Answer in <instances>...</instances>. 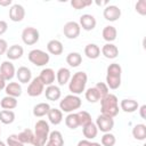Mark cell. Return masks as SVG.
Returning <instances> with one entry per match:
<instances>
[{
    "label": "cell",
    "instance_id": "obj_1",
    "mask_svg": "<svg viewBox=\"0 0 146 146\" xmlns=\"http://www.w3.org/2000/svg\"><path fill=\"white\" fill-rule=\"evenodd\" d=\"M119 111H120L119 99L115 95L108 94L104 98L100 99V112L103 115L115 117L119 114Z\"/></svg>",
    "mask_w": 146,
    "mask_h": 146
},
{
    "label": "cell",
    "instance_id": "obj_2",
    "mask_svg": "<svg viewBox=\"0 0 146 146\" xmlns=\"http://www.w3.org/2000/svg\"><path fill=\"white\" fill-rule=\"evenodd\" d=\"M34 137H33V141L32 145L33 146H44L49 133H50V128H49V123L46 120H39L36 121L35 125H34Z\"/></svg>",
    "mask_w": 146,
    "mask_h": 146
},
{
    "label": "cell",
    "instance_id": "obj_3",
    "mask_svg": "<svg viewBox=\"0 0 146 146\" xmlns=\"http://www.w3.org/2000/svg\"><path fill=\"white\" fill-rule=\"evenodd\" d=\"M121 74L122 67L117 63H112L106 70V86L108 89L115 90L121 86Z\"/></svg>",
    "mask_w": 146,
    "mask_h": 146
},
{
    "label": "cell",
    "instance_id": "obj_4",
    "mask_svg": "<svg viewBox=\"0 0 146 146\" xmlns=\"http://www.w3.org/2000/svg\"><path fill=\"white\" fill-rule=\"evenodd\" d=\"M88 82V75L83 71H79L71 76L68 82V89L72 95H80L86 90V86Z\"/></svg>",
    "mask_w": 146,
    "mask_h": 146
},
{
    "label": "cell",
    "instance_id": "obj_5",
    "mask_svg": "<svg viewBox=\"0 0 146 146\" xmlns=\"http://www.w3.org/2000/svg\"><path fill=\"white\" fill-rule=\"evenodd\" d=\"M82 105V100L76 95H67L59 102V110L65 113H73L75 110H79Z\"/></svg>",
    "mask_w": 146,
    "mask_h": 146
},
{
    "label": "cell",
    "instance_id": "obj_6",
    "mask_svg": "<svg viewBox=\"0 0 146 146\" xmlns=\"http://www.w3.org/2000/svg\"><path fill=\"white\" fill-rule=\"evenodd\" d=\"M27 58L35 66H44L50 60L49 54L43 51V50H41V49H32L29 52Z\"/></svg>",
    "mask_w": 146,
    "mask_h": 146
},
{
    "label": "cell",
    "instance_id": "obj_7",
    "mask_svg": "<svg viewBox=\"0 0 146 146\" xmlns=\"http://www.w3.org/2000/svg\"><path fill=\"white\" fill-rule=\"evenodd\" d=\"M39 39H40V33L35 27L27 26L22 31V41L27 46L35 44L39 41Z\"/></svg>",
    "mask_w": 146,
    "mask_h": 146
},
{
    "label": "cell",
    "instance_id": "obj_8",
    "mask_svg": "<svg viewBox=\"0 0 146 146\" xmlns=\"http://www.w3.org/2000/svg\"><path fill=\"white\" fill-rule=\"evenodd\" d=\"M97 125V129L100 130L102 132H111V130L114 128V119L113 117H110L107 115H103V114H99L96 119V123Z\"/></svg>",
    "mask_w": 146,
    "mask_h": 146
},
{
    "label": "cell",
    "instance_id": "obj_9",
    "mask_svg": "<svg viewBox=\"0 0 146 146\" xmlns=\"http://www.w3.org/2000/svg\"><path fill=\"white\" fill-rule=\"evenodd\" d=\"M80 32H81V27L79 25L78 22H74V21H70L67 23H65L64 27H63V33L64 35L67 38V39H76L79 35H80Z\"/></svg>",
    "mask_w": 146,
    "mask_h": 146
},
{
    "label": "cell",
    "instance_id": "obj_10",
    "mask_svg": "<svg viewBox=\"0 0 146 146\" xmlns=\"http://www.w3.org/2000/svg\"><path fill=\"white\" fill-rule=\"evenodd\" d=\"M44 91V84L41 82V80L39 79V76L33 78L27 87V95L30 97H38L41 94H43Z\"/></svg>",
    "mask_w": 146,
    "mask_h": 146
},
{
    "label": "cell",
    "instance_id": "obj_11",
    "mask_svg": "<svg viewBox=\"0 0 146 146\" xmlns=\"http://www.w3.org/2000/svg\"><path fill=\"white\" fill-rule=\"evenodd\" d=\"M104 18L108 22H115L121 17V9L115 5H107L103 11Z\"/></svg>",
    "mask_w": 146,
    "mask_h": 146
},
{
    "label": "cell",
    "instance_id": "obj_12",
    "mask_svg": "<svg viewBox=\"0 0 146 146\" xmlns=\"http://www.w3.org/2000/svg\"><path fill=\"white\" fill-rule=\"evenodd\" d=\"M25 17V9L19 3L11 5L9 9V18L13 22H22Z\"/></svg>",
    "mask_w": 146,
    "mask_h": 146
},
{
    "label": "cell",
    "instance_id": "obj_13",
    "mask_svg": "<svg viewBox=\"0 0 146 146\" xmlns=\"http://www.w3.org/2000/svg\"><path fill=\"white\" fill-rule=\"evenodd\" d=\"M0 74L3 76V79L6 81L11 80L15 75H16V70L14 64L10 60H5L1 63L0 65Z\"/></svg>",
    "mask_w": 146,
    "mask_h": 146
},
{
    "label": "cell",
    "instance_id": "obj_14",
    "mask_svg": "<svg viewBox=\"0 0 146 146\" xmlns=\"http://www.w3.org/2000/svg\"><path fill=\"white\" fill-rule=\"evenodd\" d=\"M96 18L95 16L90 15V14H83L80 16V21H79V25L80 27H82V30L84 31H92L96 27Z\"/></svg>",
    "mask_w": 146,
    "mask_h": 146
},
{
    "label": "cell",
    "instance_id": "obj_15",
    "mask_svg": "<svg viewBox=\"0 0 146 146\" xmlns=\"http://www.w3.org/2000/svg\"><path fill=\"white\" fill-rule=\"evenodd\" d=\"M39 79L41 80V82L44 84V87L47 86H51L54 84L55 82V79H56V73L52 68L50 67H46L43 68L41 72H40V75H39Z\"/></svg>",
    "mask_w": 146,
    "mask_h": 146
},
{
    "label": "cell",
    "instance_id": "obj_16",
    "mask_svg": "<svg viewBox=\"0 0 146 146\" xmlns=\"http://www.w3.org/2000/svg\"><path fill=\"white\" fill-rule=\"evenodd\" d=\"M102 55L107 59H114L119 56V48L113 43H105L100 50Z\"/></svg>",
    "mask_w": 146,
    "mask_h": 146
},
{
    "label": "cell",
    "instance_id": "obj_17",
    "mask_svg": "<svg viewBox=\"0 0 146 146\" xmlns=\"http://www.w3.org/2000/svg\"><path fill=\"white\" fill-rule=\"evenodd\" d=\"M139 107V104L137 100L131 98H124L120 102V110H122L125 113H133Z\"/></svg>",
    "mask_w": 146,
    "mask_h": 146
},
{
    "label": "cell",
    "instance_id": "obj_18",
    "mask_svg": "<svg viewBox=\"0 0 146 146\" xmlns=\"http://www.w3.org/2000/svg\"><path fill=\"white\" fill-rule=\"evenodd\" d=\"M64 145V138L63 135L58 131V130H54L50 131L48 140L44 146H63Z\"/></svg>",
    "mask_w": 146,
    "mask_h": 146
},
{
    "label": "cell",
    "instance_id": "obj_19",
    "mask_svg": "<svg viewBox=\"0 0 146 146\" xmlns=\"http://www.w3.org/2000/svg\"><path fill=\"white\" fill-rule=\"evenodd\" d=\"M24 54V49L22 46L19 44H13L10 47H8L7 49V52H6V56L9 60H16V59H19Z\"/></svg>",
    "mask_w": 146,
    "mask_h": 146
},
{
    "label": "cell",
    "instance_id": "obj_20",
    "mask_svg": "<svg viewBox=\"0 0 146 146\" xmlns=\"http://www.w3.org/2000/svg\"><path fill=\"white\" fill-rule=\"evenodd\" d=\"M47 50H48V52L51 54V55L59 56V55L63 54L64 47H63V43H62L59 40L52 39V40H50V41L47 43Z\"/></svg>",
    "mask_w": 146,
    "mask_h": 146
},
{
    "label": "cell",
    "instance_id": "obj_21",
    "mask_svg": "<svg viewBox=\"0 0 146 146\" xmlns=\"http://www.w3.org/2000/svg\"><path fill=\"white\" fill-rule=\"evenodd\" d=\"M43 92L46 95V98L48 100H51V102L58 100L60 98V96H62V91H60L59 87L58 86H55V84H51V86L46 87V90Z\"/></svg>",
    "mask_w": 146,
    "mask_h": 146
},
{
    "label": "cell",
    "instance_id": "obj_22",
    "mask_svg": "<svg viewBox=\"0 0 146 146\" xmlns=\"http://www.w3.org/2000/svg\"><path fill=\"white\" fill-rule=\"evenodd\" d=\"M16 76L21 83H30L32 80V72L26 66H21L16 71Z\"/></svg>",
    "mask_w": 146,
    "mask_h": 146
},
{
    "label": "cell",
    "instance_id": "obj_23",
    "mask_svg": "<svg viewBox=\"0 0 146 146\" xmlns=\"http://www.w3.org/2000/svg\"><path fill=\"white\" fill-rule=\"evenodd\" d=\"M5 91L7 94V96H10V97H19L22 95V86L21 83L18 82H9L8 84H6V88H5Z\"/></svg>",
    "mask_w": 146,
    "mask_h": 146
},
{
    "label": "cell",
    "instance_id": "obj_24",
    "mask_svg": "<svg viewBox=\"0 0 146 146\" xmlns=\"http://www.w3.org/2000/svg\"><path fill=\"white\" fill-rule=\"evenodd\" d=\"M71 71L66 67H60L57 72H56V80L58 82L59 86H64L66 83L70 82L71 80Z\"/></svg>",
    "mask_w": 146,
    "mask_h": 146
},
{
    "label": "cell",
    "instance_id": "obj_25",
    "mask_svg": "<svg viewBox=\"0 0 146 146\" xmlns=\"http://www.w3.org/2000/svg\"><path fill=\"white\" fill-rule=\"evenodd\" d=\"M102 35H103V39H104L105 41H107V43H112V42L116 39L117 31H116L115 26H113V25H106V26L103 29Z\"/></svg>",
    "mask_w": 146,
    "mask_h": 146
},
{
    "label": "cell",
    "instance_id": "obj_26",
    "mask_svg": "<svg viewBox=\"0 0 146 146\" xmlns=\"http://www.w3.org/2000/svg\"><path fill=\"white\" fill-rule=\"evenodd\" d=\"M47 116H48L49 122L52 123L54 125H57L63 121V112L56 107H50Z\"/></svg>",
    "mask_w": 146,
    "mask_h": 146
},
{
    "label": "cell",
    "instance_id": "obj_27",
    "mask_svg": "<svg viewBox=\"0 0 146 146\" xmlns=\"http://www.w3.org/2000/svg\"><path fill=\"white\" fill-rule=\"evenodd\" d=\"M82 133L86 137V139H88V140L96 138V136L98 133L97 125L91 121L90 123H88V124H86V125L82 127Z\"/></svg>",
    "mask_w": 146,
    "mask_h": 146
},
{
    "label": "cell",
    "instance_id": "obj_28",
    "mask_svg": "<svg viewBox=\"0 0 146 146\" xmlns=\"http://www.w3.org/2000/svg\"><path fill=\"white\" fill-rule=\"evenodd\" d=\"M84 55L89 59H96L100 56V48L96 43H88L84 47Z\"/></svg>",
    "mask_w": 146,
    "mask_h": 146
},
{
    "label": "cell",
    "instance_id": "obj_29",
    "mask_svg": "<svg viewBox=\"0 0 146 146\" xmlns=\"http://www.w3.org/2000/svg\"><path fill=\"white\" fill-rule=\"evenodd\" d=\"M132 137L136 140H145L146 139V125L144 123H137L133 128H132Z\"/></svg>",
    "mask_w": 146,
    "mask_h": 146
},
{
    "label": "cell",
    "instance_id": "obj_30",
    "mask_svg": "<svg viewBox=\"0 0 146 146\" xmlns=\"http://www.w3.org/2000/svg\"><path fill=\"white\" fill-rule=\"evenodd\" d=\"M49 110H50V105L48 103H39V104L34 105V107H33V115L36 117L46 116L48 114Z\"/></svg>",
    "mask_w": 146,
    "mask_h": 146
},
{
    "label": "cell",
    "instance_id": "obj_31",
    "mask_svg": "<svg viewBox=\"0 0 146 146\" xmlns=\"http://www.w3.org/2000/svg\"><path fill=\"white\" fill-rule=\"evenodd\" d=\"M66 63L71 67H78L82 63V56H81V54L80 52H76V51L70 52L66 56Z\"/></svg>",
    "mask_w": 146,
    "mask_h": 146
},
{
    "label": "cell",
    "instance_id": "obj_32",
    "mask_svg": "<svg viewBox=\"0 0 146 146\" xmlns=\"http://www.w3.org/2000/svg\"><path fill=\"white\" fill-rule=\"evenodd\" d=\"M17 98L15 97H10V96H5L1 100H0V106L3 108V110H14L17 107Z\"/></svg>",
    "mask_w": 146,
    "mask_h": 146
},
{
    "label": "cell",
    "instance_id": "obj_33",
    "mask_svg": "<svg viewBox=\"0 0 146 146\" xmlns=\"http://www.w3.org/2000/svg\"><path fill=\"white\" fill-rule=\"evenodd\" d=\"M33 137H34V133L31 129H24L22 132H19L17 135V138L18 140L24 145V144H32L33 141Z\"/></svg>",
    "mask_w": 146,
    "mask_h": 146
},
{
    "label": "cell",
    "instance_id": "obj_34",
    "mask_svg": "<svg viewBox=\"0 0 146 146\" xmlns=\"http://www.w3.org/2000/svg\"><path fill=\"white\" fill-rule=\"evenodd\" d=\"M15 121V113L10 110H2L0 112V122L3 124H10Z\"/></svg>",
    "mask_w": 146,
    "mask_h": 146
},
{
    "label": "cell",
    "instance_id": "obj_35",
    "mask_svg": "<svg viewBox=\"0 0 146 146\" xmlns=\"http://www.w3.org/2000/svg\"><path fill=\"white\" fill-rule=\"evenodd\" d=\"M84 97L89 103H97L100 100V96H99V94L95 87L88 88L84 92Z\"/></svg>",
    "mask_w": 146,
    "mask_h": 146
},
{
    "label": "cell",
    "instance_id": "obj_36",
    "mask_svg": "<svg viewBox=\"0 0 146 146\" xmlns=\"http://www.w3.org/2000/svg\"><path fill=\"white\" fill-rule=\"evenodd\" d=\"M65 124H66L67 128H70L72 130H74L78 127H80L79 125V120H78L76 113H74V112L73 113H68L66 115V117H65Z\"/></svg>",
    "mask_w": 146,
    "mask_h": 146
},
{
    "label": "cell",
    "instance_id": "obj_37",
    "mask_svg": "<svg viewBox=\"0 0 146 146\" xmlns=\"http://www.w3.org/2000/svg\"><path fill=\"white\" fill-rule=\"evenodd\" d=\"M76 115H78L80 127H83V125L91 122V115L87 111H79V112H76Z\"/></svg>",
    "mask_w": 146,
    "mask_h": 146
},
{
    "label": "cell",
    "instance_id": "obj_38",
    "mask_svg": "<svg viewBox=\"0 0 146 146\" xmlns=\"http://www.w3.org/2000/svg\"><path fill=\"white\" fill-rule=\"evenodd\" d=\"M116 143V138L113 133L111 132H105L100 139V144L102 146H114Z\"/></svg>",
    "mask_w": 146,
    "mask_h": 146
},
{
    "label": "cell",
    "instance_id": "obj_39",
    "mask_svg": "<svg viewBox=\"0 0 146 146\" xmlns=\"http://www.w3.org/2000/svg\"><path fill=\"white\" fill-rule=\"evenodd\" d=\"M90 5H92L91 0H72L71 1V6L76 10L83 9V8H86V7L90 6Z\"/></svg>",
    "mask_w": 146,
    "mask_h": 146
},
{
    "label": "cell",
    "instance_id": "obj_40",
    "mask_svg": "<svg viewBox=\"0 0 146 146\" xmlns=\"http://www.w3.org/2000/svg\"><path fill=\"white\" fill-rule=\"evenodd\" d=\"M95 88L97 89V91H98V94H99V96H100V99L104 98L106 95L110 94V89H108V87L106 86V83H104V82H97L96 86H95Z\"/></svg>",
    "mask_w": 146,
    "mask_h": 146
},
{
    "label": "cell",
    "instance_id": "obj_41",
    "mask_svg": "<svg viewBox=\"0 0 146 146\" xmlns=\"http://www.w3.org/2000/svg\"><path fill=\"white\" fill-rule=\"evenodd\" d=\"M135 9H136V11L139 15L145 16L146 15V0H139V1H137V3L135 5Z\"/></svg>",
    "mask_w": 146,
    "mask_h": 146
},
{
    "label": "cell",
    "instance_id": "obj_42",
    "mask_svg": "<svg viewBox=\"0 0 146 146\" xmlns=\"http://www.w3.org/2000/svg\"><path fill=\"white\" fill-rule=\"evenodd\" d=\"M7 146H24L17 138V135H10L7 138Z\"/></svg>",
    "mask_w": 146,
    "mask_h": 146
},
{
    "label": "cell",
    "instance_id": "obj_43",
    "mask_svg": "<svg viewBox=\"0 0 146 146\" xmlns=\"http://www.w3.org/2000/svg\"><path fill=\"white\" fill-rule=\"evenodd\" d=\"M7 49H8V43L5 39H1L0 38V56L6 54L7 52Z\"/></svg>",
    "mask_w": 146,
    "mask_h": 146
},
{
    "label": "cell",
    "instance_id": "obj_44",
    "mask_svg": "<svg viewBox=\"0 0 146 146\" xmlns=\"http://www.w3.org/2000/svg\"><path fill=\"white\" fill-rule=\"evenodd\" d=\"M8 30V24L6 21H0V35L5 34Z\"/></svg>",
    "mask_w": 146,
    "mask_h": 146
},
{
    "label": "cell",
    "instance_id": "obj_45",
    "mask_svg": "<svg viewBox=\"0 0 146 146\" xmlns=\"http://www.w3.org/2000/svg\"><path fill=\"white\" fill-rule=\"evenodd\" d=\"M76 146H91V141L88 140V139H82V140H80Z\"/></svg>",
    "mask_w": 146,
    "mask_h": 146
},
{
    "label": "cell",
    "instance_id": "obj_46",
    "mask_svg": "<svg viewBox=\"0 0 146 146\" xmlns=\"http://www.w3.org/2000/svg\"><path fill=\"white\" fill-rule=\"evenodd\" d=\"M139 108V114L141 116V119H146V115H145V112H146V105H141Z\"/></svg>",
    "mask_w": 146,
    "mask_h": 146
},
{
    "label": "cell",
    "instance_id": "obj_47",
    "mask_svg": "<svg viewBox=\"0 0 146 146\" xmlns=\"http://www.w3.org/2000/svg\"><path fill=\"white\" fill-rule=\"evenodd\" d=\"M13 1L11 0H0V6L2 7H7V6H11Z\"/></svg>",
    "mask_w": 146,
    "mask_h": 146
},
{
    "label": "cell",
    "instance_id": "obj_48",
    "mask_svg": "<svg viewBox=\"0 0 146 146\" xmlns=\"http://www.w3.org/2000/svg\"><path fill=\"white\" fill-rule=\"evenodd\" d=\"M6 88V80L3 79V76L0 74V91L2 90V89H5Z\"/></svg>",
    "mask_w": 146,
    "mask_h": 146
},
{
    "label": "cell",
    "instance_id": "obj_49",
    "mask_svg": "<svg viewBox=\"0 0 146 146\" xmlns=\"http://www.w3.org/2000/svg\"><path fill=\"white\" fill-rule=\"evenodd\" d=\"M96 3H97L98 6H102V5H106V6H107L108 2H107V1H96Z\"/></svg>",
    "mask_w": 146,
    "mask_h": 146
},
{
    "label": "cell",
    "instance_id": "obj_50",
    "mask_svg": "<svg viewBox=\"0 0 146 146\" xmlns=\"http://www.w3.org/2000/svg\"><path fill=\"white\" fill-rule=\"evenodd\" d=\"M91 146H102V144L100 143H96V141H91Z\"/></svg>",
    "mask_w": 146,
    "mask_h": 146
},
{
    "label": "cell",
    "instance_id": "obj_51",
    "mask_svg": "<svg viewBox=\"0 0 146 146\" xmlns=\"http://www.w3.org/2000/svg\"><path fill=\"white\" fill-rule=\"evenodd\" d=\"M0 146H7V144H6L5 141H2V140H0Z\"/></svg>",
    "mask_w": 146,
    "mask_h": 146
},
{
    "label": "cell",
    "instance_id": "obj_52",
    "mask_svg": "<svg viewBox=\"0 0 146 146\" xmlns=\"http://www.w3.org/2000/svg\"><path fill=\"white\" fill-rule=\"evenodd\" d=\"M0 135H1V128H0Z\"/></svg>",
    "mask_w": 146,
    "mask_h": 146
}]
</instances>
